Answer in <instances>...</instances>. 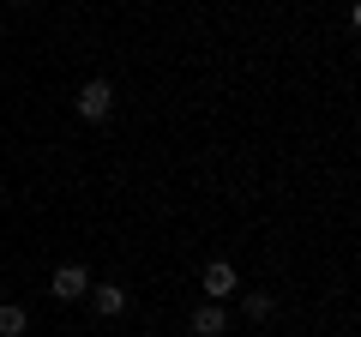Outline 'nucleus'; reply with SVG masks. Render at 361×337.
I'll return each mask as SVG.
<instances>
[{"label":"nucleus","instance_id":"nucleus-1","mask_svg":"<svg viewBox=\"0 0 361 337\" xmlns=\"http://www.w3.org/2000/svg\"><path fill=\"white\" fill-rule=\"evenodd\" d=\"M73 103H78V115H85V121H103L109 109H115V85H109V78H85Z\"/></svg>","mask_w":361,"mask_h":337},{"label":"nucleus","instance_id":"nucleus-2","mask_svg":"<svg viewBox=\"0 0 361 337\" xmlns=\"http://www.w3.org/2000/svg\"><path fill=\"white\" fill-rule=\"evenodd\" d=\"M49 295H54V301H85V295H90V271H85V265H61L54 283H49Z\"/></svg>","mask_w":361,"mask_h":337},{"label":"nucleus","instance_id":"nucleus-3","mask_svg":"<svg viewBox=\"0 0 361 337\" xmlns=\"http://www.w3.org/2000/svg\"><path fill=\"white\" fill-rule=\"evenodd\" d=\"M235 289H241L235 265H229V259H211V265H205V295H211V301H229Z\"/></svg>","mask_w":361,"mask_h":337},{"label":"nucleus","instance_id":"nucleus-4","mask_svg":"<svg viewBox=\"0 0 361 337\" xmlns=\"http://www.w3.org/2000/svg\"><path fill=\"white\" fill-rule=\"evenodd\" d=\"M90 301H97V313H103V319L127 313V289H121V283H90Z\"/></svg>","mask_w":361,"mask_h":337},{"label":"nucleus","instance_id":"nucleus-5","mask_svg":"<svg viewBox=\"0 0 361 337\" xmlns=\"http://www.w3.org/2000/svg\"><path fill=\"white\" fill-rule=\"evenodd\" d=\"M223 331H229V313H223L217 301H205V307L193 313V337H223Z\"/></svg>","mask_w":361,"mask_h":337},{"label":"nucleus","instance_id":"nucleus-6","mask_svg":"<svg viewBox=\"0 0 361 337\" xmlns=\"http://www.w3.org/2000/svg\"><path fill=\"white\" fill-rule=\"evenodd\" d=\"M25 307H0V337H25Z\"/></svg>","mask_w":361,"mask_h":337},{"label":"nucleus","instance_id":"nucleus-7","mask_svg":"<svg viewBox=\"0 0 361 337\" xmlns=\"http://www.w3.org/2000/svg\"><path fill=\"white\" fill-rule=\"evenodd\" d=\"M271 307H277L271 295H247V319H271Z\"/></svg>","mask_w":361,"mask_h":337},{"label":"nucleus","instance_id":"nucleus-8","mask_svg":"<svg viewBox=\"0 0 361 337\" xmlns=\"http://www.w3.org/2000/svg\"><path fill=\"white\" fill-rule=\"evenodd\" d=\"M13 6H18V0H13Z\"/></svg>","mask_w":361,"mask_h":337}]
</instances>
